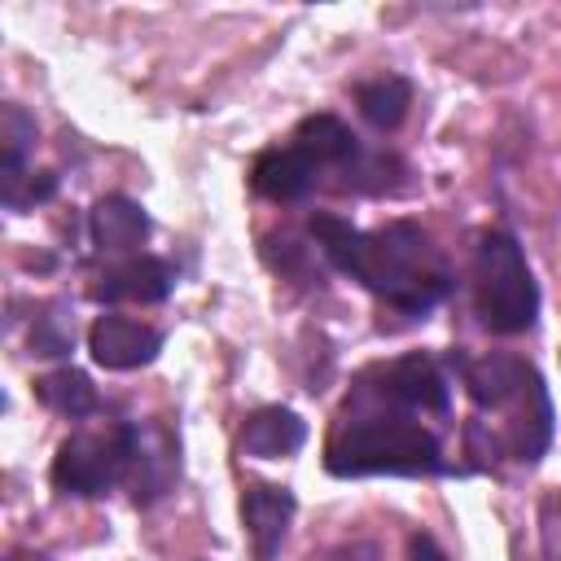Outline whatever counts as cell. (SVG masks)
<instances>
[{"instance_id":"6da1fadb","label":"cell","mask_w":561,"mask_h":561,"mask_svg":"<svg viewBox=\"0 0 561 561\" xmlns=\"http://www.w3.org/2000/svg\"><path fill=\"white\" fill-rule=\"evenodd\" d=\"M307 228L337 272L355 276L364 289H373L403 316H425L451 285L443 250L408 219H394L377 232H359L355 224L320 210L307 219Z\"/></svg>"},{"instance_id":"7a4b0ae2","label":"cell","mask_w":561,"mask_h":561,"mask_svg":"<svg viewBox=\"0 0 561 561\" xmlns=\"http://www.w3.org/2000/svg\"><path fill=\"white\" fill-rule=\"evenodd\" d=\"M368 399V394H359ZM368 412H351L333 438H329V473L337 478H359V473H443V447L438 438L421 425L408 421L399 408L386 412V403L368 399Z\"/></svg>"},{"instance_id":"3957f363","label":"cell","mask_w":561,"mask_h":561,"mask_svg":"<svg viewBox=\"0 0 561 561\" xmlns=\"http://www.w3.org/2000/svg\"><path fill=\"white\" fill-rule=\"evenodd\" d=\"M473 298L491 333H526L539 316V285L508 232H482L473 254Z\"/></svg>"},{"instance_id":"277c9868","label":"cell","mask_w":561,"mask_h":561,"mask_svg":"<svg viewBox=\"0 0 561 561\" xmlns=\"http://www.w3.org/2000/svg\"><path fill=\"white\" fill-rule=\"evenodd\" d=\"M131 465V425L101 434H70L53 456V486L66 495H105L114 482H127Z\"/></svg>"},{"instance_id":"5b68a950","label":"cell","mask_w":561,"mask_h":561,"mask_svg":"<svg viewBox=\"0 0 561 561\" xmlns=\"http://www.w3.org/2000/svg\"><path fill=\"white\" fill-rule=\"evenodd\" d=\"M364 394L399 412H447V377L430 355H403L377 368V386H364Z\"/></svg>"},{"instance_id":"8992f818","label":"cell","mask_w":561,"mask_h":561,"mask_svg":"<svg viewBox=\"0 0 561 561\" xmlns=\"http://www.w3.org/2000/svg\"><path fill=\"white\" fill-rule=\"evenodd\" d=\"M88 351L101 368H114V373H127V368H145L158 359L162 351V333L153 324H140V320H127V316H101L92 329H88Z\"/></svg>"},{"instance_id":"52a82bcc","label":"cell","mask_w":561,"mask_h":561,"mask_svg":"<svg viewBox=\"0 0 561 561\" xmlns=\"http://www.w3.org/2000/svg\"><path fill=\"white\" fill-rule=\"evenodd\" d=\"M465 368V390L478 408L491 412H508L513 403H522L530 394L535 381H543L526 359L517 355H486V359H460Z\"/></svg>"},{"instance_id":"ba28073f","label":"cell","mask_w":561,"mask_h":561,"mask_svg":"<svg viewBox=\"0 0 561 561\" xmlns=\"http://www.w3.org/2000/svg\"><path fill=\"white\" fill-rule=\"evenodd\" d=\"M175 473H180V460H175L171 434L158 425H131V465H127L131 500L136 504L158 500L175 482Z\"/></svg>"},{"instance_id":"9c48e42d","label":"cell","mask_w":561,"mask_h":561,"mask_svg":"<svg viewBox=\"0 0 561 561\" xmlns=\"http://www.w3.org/2000/svg\"><path fill=\"white\" fill-rule=\"evenodd\" d=\"M294 495L285 486H250L241 495V522H245V535L254 543V561H276L285 535H289V522H294Z\"/></svg>"},{"instance_id":"30bf717a","label":"cell","mask_w":561,"mask_h":561,"mask_svg":"<svg viewBox=\"0 0 561 561\" xmlns=\"http://www.w3.org/2000/svg\"><path fill=\"white\" fill-rule=\"evenodd\" d=\"M316 171L320 167L298 145H285V149H263L254 158L250 184L267 202H298V197H307L316 188Z\"/></svg>"},{"instance_id":"8fae6325","label":"cell","mask_w":561,"mask_h":561,"mask_svg":"<svg viewBox=\"0 0 561 561\" xmlns=\"http://www.w3.org/2000/svg\"><path fill=\"white\" fill-rule=\"evenodd\" d=\"M175 285V272L162 259H127L96 276L92 298L96 302H162Z\"/></svg>"},{"instance_id":"7c38bea8","label":"cell","mask_w":561,"mask_h":561,"mask_svg":"<svg viewBox=\"0 0 561 561\" xmlns=\"http://www.w3.org/2000/svg\"><path fill=\"white\" fill-rule=\"evenodd\" d=\"M88 232L101 254H127L149 237V215L140 210V202L110 193L88 210Z\"/></svg>"},{"instance_id":"4fadbf2b","label":"cell","mask_w":561,"mask_h":561,"mask_svg":"<svg viewBox=\"0 0 561 561\" xmlns=\"http://www.w3.org/2000/svg\"><path fill=\"white\" fill-rule=\"evenodd\" d=\"M302 443H307V421L294 408H259L241 425V451L259 460L294 456Z\"/></svg>"},{"instance_id":"5bb4252c","label":"cell","mask_w":561,"mask_h":561,"mask_svg":"<svg viewBox=\"0 0 561 561\" xmlns=\"http://www.w3.org/2000/svg\"><path fill=\"white\" fill-rule=\"evenodd\" d=\"M294 145H298L316 167H333L337 175L364 153V145L355 140V131H351L342 118H333V114H311V118H302L298 131H294Z\"/></svg>"},{"instance_id":"9a60e30c","label":"cell","mask_w":561,"mask_h":561,"mask_svg":"<svg viewBox=\"0 0 561 561\" xmlns=\"http://www.w3.org/2000/svg\"><path fill=\"white\" fill-rule=\"evenodd\" d=\"M355 105H359V118L377 131H394L403 118H408V105H412V83L403 75H377L368 83L355 88Z\"/></svg>"},{"instance_id":"2e32d148","label":"cell","mask_w":561,"mask_h":561,"mask_svg":"<svg viewBox=\"0 0 561 561\" xmlns=\"http://www.w3.org/2000/svg\"><path fill=\"white\" fill-rule=\"evenodd\" d=\"M35 394H39L44 408H53L57 416H70V421L92 416V412L101 408L96 386H92L88 373H79V368H57V373L39 377V381H35Z\"/></svg>"},{"instance_id":"e0dca14e","label":"cell","mask_w":561,"mask_h":561,"mask_svg":"<svg viewBox=\"0 0 561 561\" xmlns=\"http://www.w3.org/2000/svg\"><path fill=\"white\" fill-rule=\"evenodd\" d=\"M57 193L53 171H26V167H0V202L9 210H31Z\"/></svg>"},{"instance_id":"ac0fdd59","label":"cell","mask_w":561,"mask_h":561,"mask_svg":"<svg viewBox=\"0 0 561 561\" xmlns=\"http://www.w3.org/2000/svg\"><path fill=\"white\" fill-rule=\"evenodd\" d=\"M0 167H26V153L35 149V118L22 105H4L0 110Z\"/></svg>"},{"instance_id":"d6986e66","label":"cell","mask_w":561,"mask_h":561,"mask_svg":"<svg viewBox=\"0 0 561 561\" xmlns=\"http://www.w3.org/2000/svg\"><path fill=\"white\" fill-rule=\"evenodd\" d=\"M70 346H75L70 320H61L57 311H48V316L35 320V329H31V351L35 355H66Z\"/></svg>"},{"instance_id":"ffe728a7","label":"cell","mask_w":561,"mask_h":561,"mask_svg":"<svg viewBox=\"0 0 561 561\" xmlns=\"http://www.w3.org/2000/svg\"><path fill=\"white\" fill-rule=\"evenodd\" d=\"M316 561H381V548H377L373 539H351V543L324 548Z\"/></svg>"},{"instance_id":"44dd1931","label":"cell","mask_w":561,"mask_h":561,"mask_svg":"<svg viewBox=\"0 0 561 561\" xmlns=\"http://www.w3.org/2000/svg\"><path fill=\"white\" fill-rule=\"evenodd\" d=\"M408 561H447V552L438 548V539H434V535H425V530H421V535H412V539H408Z\"/></svg>"},{"instance_id":"7402d4cb","label":"cell","mask_w":561,"mask_h":561,"mask_svg":"<svg viewBox=\"0 0 561 561\" xmlns=\"http://www.w3.org/2000/svg\"><path fill=\"white\" fill-rule=\"evenodd\" d=\"M9 561H44V557H39V552H13Z\"/></svg>"}]
</instances>
